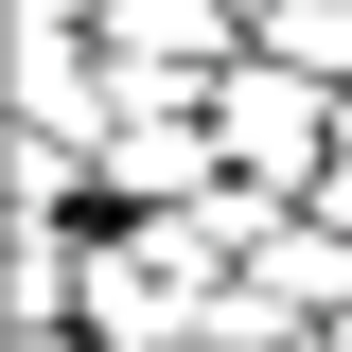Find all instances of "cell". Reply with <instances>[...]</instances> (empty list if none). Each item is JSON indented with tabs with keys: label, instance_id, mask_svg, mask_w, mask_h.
Returning a JSON list of instances; mask_svg holds the SVG:
<instances>
[{
	"label": "cell",
	"instance_id": "cell-1",
	"mask_svg": "<svg viewBox=\"0 0 352 352\" xmlns=\"http://www.w3.org/2000/svg\"><path fill=\"white\" fill-rule=\"evenodd\" d=\"M335 106H352L335 71H300V53H264V36L212 71V141H229L247 194H317V176H335Z\"/></svg>",
	"mask_w": 352,
	"mask_h": 352
},
{
	"label": "cell",
	"instance_id": "cell-2",
	"mask_svg": "<svg viewBox=\"0 0 352 352\" xmlns=\"http://www.w3.org/2000/svg\"><path fill=\"white\" fill-rule=\"evenodd\" d=\"M176 352H229V335H176Z\"/></svg>",
	"mask_w": 352,
	"mask_h": 352
}]
</instances>
